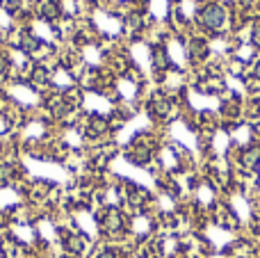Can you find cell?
I'll use <instances>...</instances> for the list:
<instances>
[{
  "mask_svg": "<svg viewBox=\"0 0 260 258\" xmlns=\"http://www.w3.org/2000/svg\"><path fill=\"white\" fill-rule=\"evenodd\" d=\"M199 18H201L203 27L217 30V27L224 25V9H221L219 5H206V7L201 9V14H199Z\"/></svg>",
  "mask_w": 260,
  "mask_h": 258,
  "instance_id": "1",
  "label": "cell"
},
{
  "mask_svg": "<svg viewBox=\"0 0 260 258\" xmlns=\"http://www.w3.org/2000/svg\"><path fill=\"white\" fill-rule=\"evenodd\" d=\"M153 62H155L157 69H165L167 67V53L162 48H155L153 50Z\"/></svg>",
  "mask_w": 260,
  "mask_h": 258,
  "instance_id": "4",
  "label": "cell"
},
{
  "mask_svg": "<svg viewBox=\"0 0 260 258\" xmlns=\"http://www.w3.org/2000/svg\"><path fill=\"white\" fill-rule=\"evenodd\" d=\"M7 69H9V62L5 57H0V76H5V73H7Z\"/></svg>",
  "mask_w": 260,
  "mask_h": 258,
  "instance_id": "5",
  "label": "cell"
},
{
  "mask_svg": "<svg viewBox=\"0 0 260 258\" xmlns=\"http://www.w3.org/2000/svg\"><path fill=\"white\" fill-rule=\"evenodd\" d=\"M206 44H203V41H199V39H194L192 44H189V55H192V57H203V55H206Z\"/></svg>",
  "mask_w": 260,
  "mask_h": 258,
  "instance_id": "3",
  "label": "cell"
},
{
  "mask_svg": "<svg viewBox=\"0 0 260 258\" xmlns=\"http://www.w3.org/2000/svg\"><path fill=\"white\" fill-rule=\"evenodd\" d=\"M41 16L44 18H48V21H53V18H57L59 16V12H62V9H59V3L57 0H44V3H41Z\"/></svg>",
  "mask_w": 260,
  "mask_h": 258,
  "instance_id": "2",
  "label": "cell"
}]
</instances>
